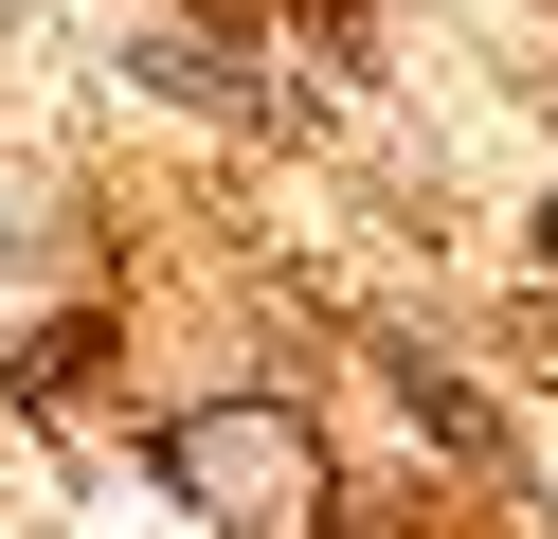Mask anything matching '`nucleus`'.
Returning a JSON list of instances; mask_svg holds the SVG:
<instances>
[{
	"instance_id": "f257e3e1",
	"label": "nucleus",
	"mask_w": 558,
	"mask_h": 539,
	"mask_svg": "<svg viewBox=\"0 0 558 539\" xmlns=\"http://www.w3.org/2000/svg\"><path fill=\"white\" fill-rule=\"evenodd\" d=\"M181 486L217 503V522H253V539H306V467L270 450V414H217V431L181 450Z\"/></svg>"
}]
</instances>
